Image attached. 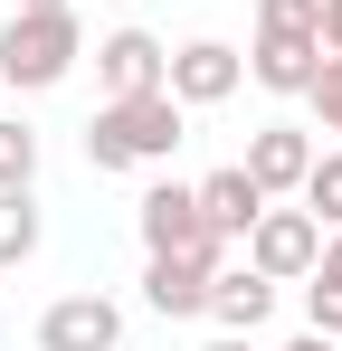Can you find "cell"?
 Instances as JSON below:
<instances>
[{"label": "cell", "mask_w": 342, "mask_h": 351, "mask_svg": "<svg viewBox=\"0 0 342 351\" xmlns=\"http://www.w3.org/2000/svg\"><path fill=\"white\" fill-rule=\"evenodd\" d=\"M323 48H342V0H323Z\"/></svg>", "instance_id": "obj_21"}, {"label": "cell", "mask_w": 342, "mask_h": 351, "mask_svg": "<svg viewBox=\"0 0 342 351\" xmlns=\"http://www.w3.org/2000/svg\"><path fill=\"white\" fill-rule=\"evenodd\" d=\"M181 95L171 86H152V95H114V105H95V123H86V162L95 171H143V162H171L181 152Z\"/></svg>", "instance_id": "obj_1"}, {"label": "cell", "mask_w": 342, "mask_h": 351, "mask_svg": "<svg viewBox=\"0 0 342 351\" xmlns=\"http://www.w3.org/2000/svg\"><path fill=\"white\" fill-rule=\"evenodd\" d=\"M257 29H314L323 38V0H257Z\"/></svg>", "instance_id": "obj_18"}, {"label": "cell", "mask_w": 342, "mask_h": 351, "mask_svg": "<svg viewBox=\"0 0 342 351\" xmlns=\"http://www.w3.org/2000/svg\"><path fill=\"white\" fill-rule=\"evenodd\" d=\"M133 228H143L152 256H209V266H228V237H209L200 190H181V180H152V190L133 199Z\"/></svg>", "instance_id": "obj_3"}, {"label": "cell", "mask_w": 342, "mask_h": 351, "mask_svg": "<svg viewBox=\"0 0 342 351\" xmlns=\"http://www.w3.org/2000/svg\"><path fill=\"white\" fill-rule=\"evenodd\" d=\"M314 66H323V38H314V29H257V48H247V76H257L266 95H304Z\"/></svg>", "instance_id": "obj_8"}, {"label": "cell", "mask_w": 342, "mask_h": 351, "mask_svg": "<svg viewBox=\"0 0 342 351\" xmlns=\"http://www.w3.org/2000/svg\"><path fill=\"white\" fill-rule=\"evenodd\" d=\"M304 171H314V133H304V123H257L247 180H257L266 199H285V190H304Z\"/></svg>", "instance_id": "obj_9"}, {"label": "cell", "mask_w": 342, "mask_h": 351, "mask_svg": "<svg viewBox=\"0 0 342 351\" xmlns=\"http://www.w3.org/2000/svg\"><path fill=\"white\" fill-rule=\"evenodd\" d=\"M162 86L181 95V105H228V95L247 86V58H238L228 38H181L171 66H162Z\"/></svg>", "instance_id": "obj_5"}, {"label": "cell", "mask_w": 342, "mask_h": 351, "mask_svg": "<svg viewBox=\"0 0 342 351\" xmlns=\"http://www.w3.org/2000/svg\"><path fill=\"white\" fill-rule=\"evenodd\" d=\"M276 313V276H257V266H219L209 276V323L219 332H257Z\"/></svg>", "instance_id": "obj_12"}, {"label": "cell", "mask_w": 342, "mask_h": 351, "mask_svg": "<svg viewBox=\"0 0 342 351\" xmlns=\"http://www.w3.org/2000/svg\"><path fill=\"white\" fill-rule=\"evenodd\" d=\"M29 180H38V133L0 114V190H29Z\"/></svg>", "instance_id": "obj_15"}, {"label": "cell", "mask_w": 342, "mask_h": 351, "mask_svg": "<svg viewBox=\"0 0 342 351\" xmlns=\"http://www.w3.org/2000/svg\"><path fill=\"white\" fill-rule=\"evenodd\" d=\"M323 228H342V152H314V171H304V190H295Z\"/></svg>", "instance_id": "obj_14"}, {"label": "cell", "mask_w": 342, "mask_h": 351, "mask_svg": "<svg viewBox=\"0 0 342 351\" xmlns=\"http://www.w3.org/2000/svg\"><path fill=\"white\" fill-rule=\"evenodd\" d=\"M162 66H171V48L152 29H105V38H95V86H105V105L114 95H152Z\"/></svg>", "instance_id": "obj_7"}, {"label": "cell", "mask_w": 342, "mask_h": 351, "mask_svg": "<svg viewBox=\"0 0 342 351\" xmlns=\"http://www.w3.org/2000/svg\"><path fill=\"white\" fill-rule=\"evenodd\" d=\"M304 323L342 342V285H333V276H304Z\"/></svg>", "instance_id": "obj_17"}, {"label": "cell", "mask_w": 342, "mask_h": 351, "mask_svg": "<svg viewBox=\"0 0 342 351\" xmlns=\"http://www.w3.org/2000/svg\"><path fill=\"white\" fill-rule=\"evenodd\" d=\"M314 114H323V133H342V48H323V66H314Z\"/></svg>", "instance_id": "obj_16"}, {"label": "cell", "mask_w": 342, "mask_h": 351, "mask_svg": "<svg viewBox=\"0 0 342 351\" xmlns=\"http://www.w3.org/2000/svg\"><path fill=\"white\" fill-rule=\"evenodd\" d=\"M190 190H200V219H209V237H228V247H238V237L257 228V209H266V190L247 180V162H228V171L190 180Z\"/></svg>", "instance_id": "obj_11"}, {"label": "cell", "mask_w": 342, "mask_h": 351, "mask_svg": "<svg viewBox=\"0 0 342 351\" xmlns=\"http://www.w3.org/2000/svg\"><path fill=\"white\" fill-rule=\"evenodd\" d=\"M29 256H38V199L0 190V266H29Z\"/></svg>", "instance_id": "obj_13"}, {"label": "cell", "mask_w": 342, "mask_h": 351, "mask_svg": "<svg viewBox=\"0 0 342 351\" xmlns=\"http://www.w3.org/2000/svg\"><path fill=\"white\" fill-rule=\"evenodd\" d=\"M247 266L257 276H276V285H304L314 266H323V219L314 209H257V228H247Z\"/></svg>", "instance_id": "obj_4"}, {"label": "cell", "mask_w": 342, "mask_h": 351, "mask_svg": "<svg viewBox=\"0 0 342 351\" xmlns=\"http://www.w3.org/2000/svg\"><path fill=\"white\" fill-rule=\"evenodd\" d=\"M19 10H67V0H19Z\"/></svg>", "instance_id": "obj_23"}, {"label": "cell", "mask_w": 342, "mask_h": 351, "mask_svg": "<svg viewBox=\"0 0 342 351\" xmlns=\"http://www.w3.org/2000/svg\"><path fill=\"white\" fill-rule=\"evenodd\" d=\"M76 58H86L76 10H10V29H0V86H57Z\"/></svg>", "instance_id": "obj_2"}, {"label": "cell", "mask_w": 342, "mask_h": 351, "mask_svg": "<svg viewBox=\"0 0 342 351\" xmlns=\"http://www.w3.org/2000/svg\"><path fill=\"white\" fill-rule=\"evenodd\" d=\"M314 276H333V285H342V228L323 237V266H314Z\"/></svg>", "instance_id": "obj_19"}, {"label": "cell", "mask_w": 342, "mask_h": 351, "mask_svg": "<svg viewBox=\"0 0 342 351\" xmlns=\"http://www.w3.org/2000/svg\"><path fill=\"white\" fill-rule=\"evenodd\" d=\"M209 256H152L143 266V304L162 313V323H190V313H209Z\"/></svg>", "instance_id": "obj_10"}, {"label": "cell", "mask_w": 342, "mask_h": 351, "mask_svg": "<svg viewBox=\"0 0 342 351\" xmlns=\"http://www.w3.org/2000/svg\"><path fill=\"white\" fill-rule=\"evenodd\" d=\"M200 351H257V332H219V342H200Z\"/></svg>", "instance_id": "obj_22"}, {"label": "cell", "mask_w": 342, "mask_h": 351, "mask_svg": "<svg viewBox=\"0 0 342 351\" xmlns=\"http://www.w3.org/2000/svg\"><path fill=\"white\" fill-rule=\"evenodd\" d=\"M124 342V304L114 294H57L38 313V351H114Z\"/></svg>", "instance_id": "obj_6"}, {"label": "cell", "mask_w": 342, "mask_h": 351, "mask_svg": "<svg viewBox=\"0 0 342 351\" xmlns=\"http://www.w3.org/2000/svg\"><path fill=\"white\" fill-rule=\"evenodd\" d=\"M285 351H342V342H333V332H314V323H304V332H295Z\"/></svg>", "instance_id": "obj_20"}]
</instances>
